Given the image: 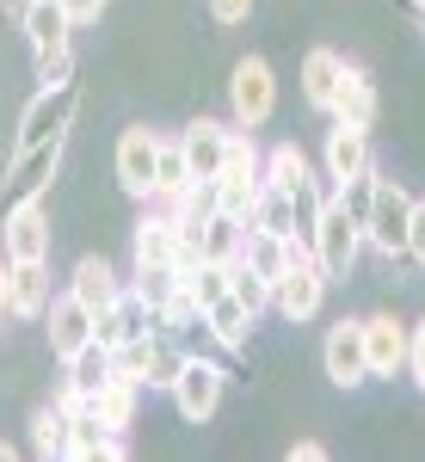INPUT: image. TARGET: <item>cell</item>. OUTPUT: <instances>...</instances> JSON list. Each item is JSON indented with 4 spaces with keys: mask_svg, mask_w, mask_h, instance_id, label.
<instances>
[{
    "mask_svg": "<svg viewBox=\"0 0 425 462\" xmlns=\"http://www.w3.org/2000/svg\"><path fill=\"white\" fill-rule=\"evenodd\" d=\"M309 253L320 259V272H327L333 284L357 272V259H364V228L352 222V210H346L339 198H327L320 216L309 222Z\"/></svg>",
    "mask_w": 425,
    "mask_h": 462,
    "instance_id": "obj_2",
    "label": "cell"
},
{
    "mask_svg": "<svg viewBox=\"0 0 425 462\" xmlns=\"http://www.w3.org/2000/svg\"><path fill=\"white\" fill-rule=\"evenodd\" d=\"M407 259L425 265V198H413V222H407Z\"/></svg>",
    "mask_w": 425,
    "mask_h": 462,
    "instance_id": "obj_38",
    "label": "cell"
},
{
    "mask_svg": "<svg viewBox=\"0 0 425 462\" xmlns=\"http://www.w3.org/2000/svg\"><path fill=\"white\" fill-rule=\"evenodd\" d=\"M407 222H413V191L401 179H376L370 185V216H364V247L383 259H407Z\"/></svg>",
    "mask_w": 425,
    "mask_h": 462,
    "instance_id": "obj_3",
    "label": "cell"
},
{
    "mask_svg": "<svg viewBox=\"0 0 425 462\" xmlns=\"http://www.w3.org/2000/svg\"><path fill=\"white\" fill-rule=\"evenodd\" d=\"M130 290H136L142 302H148V309L161 315V309L173 302L179 290H185V278H179L173 265H130Z\"/></svg>",
    "mask_w": 425,
    "mask_h": 462,
    "instance_id": "obj_30",
    "label": "cell"
},
{
    "mask_svg": "<svg viewBox=\"0 0 425 462\" xmlns=\"http://www.w3.org/2000/svg\"><path fill=\"white\" fill-rule=\"evenodd\" d=\"M290 462H327V444L320 438H296L290 444Z\"/></svg>",
    "mask_w": 425,
    "mask_h": 462,
    "instance_id": "obj_40",
    "label": "cell"
},
{
    "mask_svg": "<svg viewBox=\"0 0 425 462\" xmlns=\"http://www.w3.org/2000/svg\"><path fill=\"white\" fill-rule=\"evenodd\" d=\"M43 339H50V357H56V364L74 357L87 339H93V315L80 309L74 290H56V296H50V309H43Z\"/></svg>",
    "mask_w": 425,
    "mask_h": 462,
    "instance_id": "obj_15",
    "label": "cell"
},
{
    "mask_svg": "<svg viewBox=\"0 0 425 462\" xmlns=\"http://www.w3.org/2000/svg\"><path fill=\"white\" fill-rule=\"evenodd\" d=\"M62 407H69V438H62V457L69 462H99V457H111V462H124L130 457V431H106L99 426V413L80 401V394H56Z\"/></svg>",
    "mask_w": 425,
    "mask_h": 462,
    "instance_id": "obj_8",
    "label": "cell"
},
{
    "mask_svg": "<svg viewBox=\"0 0 425 462\" xmlns=\"http://www.w3.org/2000/svg\"><path fill=\"white\" fill-rule=\"evenodd\" d=\"M302 179H315V167H309V154L296 143H278V148L259 154V185H265V191H283V198H290Z\"/></svg>",
    "mask_w": 425,
    "mask_h": 462,
    "instance_id": "obj_26",
    "label": "cell"
},
{
    "mask_svg": "<svg viewBox=\"0 0 425 462\" xmlns=\"http://www.w3.org/2000/svg\"><path fill=\"white\" fill-rule=\"evenodd\" d=\"M74 111H80V80H62V87H37V99L19 117V136L13 148H37V143H69Z\"/></svg>",
    "mask_w": 425,
    "mask_h": 462,
    "instance_id": "obj_6",
    "label": "cell"
},
{
    "mask_svg": "<svg viewBox=\"0 0 425 462\" xmlns=\"http://www.w3.org/2000/svg\"><path fill=\"white\" fill-rule=\"evenodd\" d=\"M320 370L333 389H364L370 383V357H364V320H333L320 339Z\"/></svg>",
    "mask_w": 425,
    "mask_h": 462,
    "instance_id": "obj_10",
    "label": "cell"
},
{
    "mask_svg": "<svg viewBox=\"0 0 425 462\" xmlns=\"http://www.w3.org/2000/svg\"><path fill=\"white\" fill-rule=\"evenodd\" d=\"M62 148H69V143L13 148V161H6V179H0V210H13V204H32V198H50V179H56V167H62Z\"/></svg>",
    "mask_w": 425,
    "mask_h": 462,
    "instance_id": "obj_9",
    "label": "cell"
},
{
    "mask_svg": "<svg viewBox=\"0 0 425 462\" xmlns=\"http://www.w3.org/2000/svg\"><path fill=\"white\" fill-rule=\"evenodd\" d=\"M339 74H346V56H339V50H327V43L302 56V99H309V106H315L320 117L333 111V93H339Z\"/></svg>",
    "mask_w": 425,
    "mask_h": 462,
    "instance_id": "obj_25",
    "label": "cell"
},
{
    "mask_svg": "<svg viewBox=\"0 0 425 462\" xmlns=\"http://www.w3.org/2000/svg\"><path fill=\"white\" fill-rule=\"evenodd\" d=\"M50 259H6V309L13 320H43L50 309Z\"/></svg>",
    "mask_w": 425,
    "mask_h": 462,
    "instance_id": "obj_16",
    "label": "cell"
},
{
    "mask_svg": "<svg viewBox=\"0 0 425 462\" xmlns=\"http://www.w3.org/2000/svg\"><path fill=\"white\" fill-rule=\"evenodd\" d=\"M272 111H278V74L265 56H241L235 74H228V117H235V130H259V124H272Z\"/></svg>",
    "mask_w": 425,
    "mask_h": 462,
    "instance_id": "obj_5",
    "label": "cell"
},
{
    "mask_svg": "<svg viewBox=\"0 0 425 462\" xmlns=\"http://www.w3.org/2000/svg\"><path fill=\"white\" fill-rule=\"evenodd\" d=\"M69 290L80 296V309H87V315H99L111 296L124 290V278L111 272V259H99V253H80V259H74V272H69Z\"/></svg>",
    "mask_w": 425,
    "mask_h": 462,
    "instance_id": "obj_24",
    "label": "cell"
},
{
    "mask_svg": "<svg viewBox=\"0 0 425 462\" xmlns=\"http://www.w3.org/2000/svg\"><path fill=\"white\" fill-rule=\"evenodd\" d=\"M247 13H253V0H210L216 25H247Z\"/></svg>",
    "mask_w": 425,
    "mask_h": 462,
    "instance_id": "obj_39",
    "label": "cell"
},
{
    "mask_svg": "<svg viewBox=\"0 0 425 462\" xmlns=\"http://www.w3.org/2000/svg\"><path fill=\"white\" fill-rule=\"evenodd\" d=\"M253 320H259V315H253L247 302H235V296H216V302H204V309H198V327L210 333L222 352H247Z\"/></svg>",
    "mask_w": 425,
    "mask_h": 462,
    "instance_id": "obj_20",
    "label": "cell"
},
{
    "mask_svg": "<svg viewBox=\"0 0 425 462\" xmlns=\"http://www.w3.org/2000/svg\"><path fill=\"white\" fill-rule=\"evenodd\" d=\"M6 457H13V444H6V438H0V462H6Z\"/></svg>",
    "mask_w": 425,
    "mask_h": 462,
    "instance_id": "obj_43",
    "label": "cell"
},
{
    "mask_svg": "<svg viewBox=\"0 0 425 462\" xmlns=\"http://www.w3.org/2000/svg\"><path fill=\"white\" fill-rule=\"evenodd\" d=\"M87 407L99 413V426H106V431H130V426H136V407H142V389L130 383V376H117V370H111L106 383L87 394Z\"/></svg>",
    "mask_w": 425,
    "mask_h": 462,
    "instance_id": "obj_23",
    "label": "cell"
},
{
    "mask_svg": "<svg viewBox=\"0 0 425 462\" xmlns=\"http://www.w3.org/2000/svg\"><path fill=\"white\" fill-rule=\"evenodd\" d=\"M62 438H69V407H62V401L37 407V420H32V450L50 462V457H62Z\"/></svg>",
    "mask_w": 425,
    "mask_h": 462,
    "instance_id": "obj_34",
    "label": "cell"
},
{
    "mask_svg": "<svg viewBox=\"0 0 425 462\" xmlns=\"http://www.w3.org/2000/svg\"><path fill=\"white\" fill-rule=\"evenodd\" d=\"M106 376H111V352L99 346V339H87V346H80L74 357H62V389H69V394H80V401H87V394L99 389Z\"/></svg>",
    "mask_w": 425,
    "mask_h": 462,
    "instance_id": "obj_28",
    "label": "cell"
},
{
    "mask_svg": "<svg viewBox=\"0 0 425 462\" xmlns=\"http://www.w3.org/2000/svg\"><path fill=\"white\" fill-rule=\"evenodd\" d=\"M32 74H37V87H62V80H74V43L69 50H43V56H32Z\"/></svg>",
    "mask_w": 425,
    "mask_h": 462,
    "instance_id": "obj_36",
    "label": "cell"
},
{
    "mask_svg": "<svg viewBox=\"0 0 425 462\" xmlns=\"http://www.w3.org/2000/svg\"><path fill=\"white\" fill-rule=\"evenodd\" d=\"M376 111H383V99H376V80L357 69V62H346V74H339V93H333V124H352V130H376Z\"/></svg>",
    "mask_w": 425,
    "mask_h": 462,
    "instance_id": "obj_17",
    "label": "cell"
},
{
    "mask_svg": "<svg viewBox=\"0 0 425 462\" xmlns=\"http://www.w3.org/2000/svg\"><path fill=\"white\" fill-rule=\"evenodd\" d=\"M228 296H235V302H247L253 315H265V309H272V278H259L253 265H241V259H235V278H228Z\"/></svg>",
    "mask_w": 425,
    "mask_h": 462,
    "instance_id": "obj_35",
    "label": "cell"
},
{
    "mask_svg": "<svg viewBox=\"0 0 425 462\" xmlns=\"http://www.w3.org/2000/svg\"><path fill=\"white\" fill-rule=\"evenodd\" d=\"M407 376H413V389L425 394V320H413L407 327V364H401Z\"/></svg>",
    "mask_w": 425,
    "mask_h": 462,
    "instance_id": "obj_37",
    "label": "cell"
},
{
    "mask_svg": "<svg viewBox=\"0 0 425 462\" xmlns=\"http://www.w3.org/2000/svg\"><path fill=\"white\" fill-rule=\"evenodd\" d=\"M154 154H161V130H148V124H130L124 136H117V154H111V173L117 185L148 204V191H154Z\"/></svg>",
    "mask_w": 425,
    "mask_h": 462,
    "instance_id": "obj_13",
    "label": "cell"
},
{
    "mask_svg": "<svg viewBox=\"0 0 425 462\" xmlns=\"http://www.w3.org/2000/svg\"><path fill=\"white\" fill-rule=\"evenodd\" d=\"M0 320H13V309H6V259H0Z\"/></svg>",
    "mask_w": 425,
    "mask_h": 462,
    "instance_id": "obj_42",
    "label": "cell"
},
{
    "mask_svg": "<svg viewBox=\"0 0 425 462\" xmlns=\"http://www.w3.org/2000/svg\"><path fill=\"white\" fill-rule=\"evenodd\" d=\"M222 389H228V370L216 364V357H179V376H173V407L185 426H210L216 407H222Z\"/></svg>",
    "mask_w": 425,
    "mask_h": 462,
    "instance_id": "obj_4",
    "label": "cell"
},
{
    "mask_svg": "<svg viewBox=\"0 0 425 462\" xmlns=\"http://www.w3.org/2000/svg\"><path fill=\"white\" fill-rule=\"evenodd\" d=\"M228 124L222 117H198V124H185L179 130V148H185V161H191V179H216L222 167V154H228Z\"/></svg>",
    "mask_w": 425,
    "mask_h": 462,
    "instance_id": "obj_21",
    "label": "cell"
},
{
    "mask_svg": "<svg viewBox=\"0 0 425 462\" xmlns=\"http://www.w3.org/2000/svg\"><path fill=\"white\" fill-rule=\"evenodd\" d=\"M185 278V296L204 309V302H216V296H228V278H235V265H222V259H198L191 272H179Z\"/></svg>",
    "mask_w": 425,
    "mask_h": 462,
    "instance_id": "obj_33",
    "label": "cell"
},
{
    "mask_svg": "<svg viewBox=\"0 0 425 462\" xmlns=\"http://www.w3.org/2000/svg\"><path fill=\"white\" fill-rule=\"evenodd\" d=\"M241 265H253L259 278H278L283 265H290V241H283V235H265V228H253V222H247V241H241Z\"/></svg>",
    "mask_w": 425,
    "mask_h": 462,
    "instance_id": "obj_29",
    "label": "cell"
},
{
    "mask_svg": "<svg viewBox=\"0 0 425 462\" xmlns=\"http://www.w3.org/2000/svg\"><path fill=\"white\" fill-rule=\"evenodd\" d=\"M413 13H425V0H413Z\"/></svg>",
    "mask_w": 425,
    "mask_h": 462,
    "instance_id": "obj_44",
    "label": "cell"
},
{
    "mask_svg": "<svg viewBox=\"0 0 425 462\" xmlns=\"http://www.w3.org/2000/svg\"><path fill=\"white\" fill-rule=\"evenodd\" d=\"M259 154H265V148L253 143V130L247 136H241V130L228 136V154H222V167H216V210L247 222L253 198H259Z\"/></svg>",
    "mask_w": 425,
    "mask_h": 462,
    "instance_id": "obj_7",
    "label": "cell"
},
{
    "mask_svg": "<svg viewBox=\"0 0 425 462\" xmlns=\"http://www.w3.org/2000/svg\"><path fill=\"white\" fill-rule=\"evenodd\" d=\"M62 6H69V19H74V25H93V19L106 13V0H62Z\"/></svg>",
    "mask_w": 425,
    "mask_h": 462,
    "instance_id": "obj_41",
    "label": "cell"
},
{
    "mask_svg": "<svg viewBox=\"0 0 425 462\" xmlns=\"http://www.w3.org/2000/svg\"><path fill=\"white\" fill-rule=\"evenodd\" d=\"M173 247H179V222L148 204V216L130 228V265H173Z\"/></svg>",
    "mask_w": 425,
    "mask_h": 462,
    "instance_id": "obj_22",
    "label": "cell"
},
{
    "mask_svg": "<svg viewBox=\"0 0 425 462\" xmlns=\"http://www.w3.org/2000/svg\"><path fill=\"white\" fill-rule=\"evenodd\" d=\"M247 222H253V228H265V235H283V241L302 235V228H296V204H290L283 191H265V185H259V198H253Z\"/></svg>",
    "mask_w": 425,
    "mask_h": 462,
    "instance_id": "obj_32",
    "label": "cell"
},
{
    "mask_svg": "<svg viewBox=\"0 0 425 462\" xmlns=\"http://www.w3.org/2000/svg\"><path fill=\"white\" fill-rule=\"evenodd\" d=\"M364 357H370V376H394L407 364V320H394L389 309L364 315Z\"/></svg>",
    "mask_w": 425,
    "mask_h": 462,
    "instance_id": "obj_18",
    "label": "cell"
},
{
    "mask_svg": "<svg viewBox=\"0 0 425 462\" xmlns=\"http://www.w3.org/2000/svg\"><path fill=\"white\" fill-rule=\"evenodd\" d=\"M241 241H247V222L228 210H216L210 222H204V259H222V265H235L241 259Z\"/></svg>",
    "mask_w": 425,
    "mask_h": 462,
    "instance_id": "obj_31",
    "label": "cell"
},
{
    "mask_svg": "<svg viewBox=\"0 0 425 462\" xmlns=\"http://www.w3.org/2000/svg\"><path fill=\"white\" fill-rule=\"evenodd\" d=\"M376 173V148H370V130H352V124H333L327 130V148H320V179L339 191L352 179Z\"/></svg>",
    "mask_w": 425,
    "mask_h": 462,
    "instance_id": "obj_12",
    "label": "cell"
},
{
    "mask_svg": "<svg viewBox=\"0 0 425 462\" xmlns=\"http://www.w3.org/2000/svg\"><path fill=\"white\" fill-rule=\"evenodd\" d=\"M327 272H320V259L309 253V235H290V265H283L278 278H272V309H278L290 327H302V320H315L327 309Z\"/></svg>",
    "mask_w": 425,
    "mask_h": 462,
    "instance_id": "obj_1",
    "label": "cell"
},
{
    "mask_svg": "<svg viewBox=\"0 0 425 462\" xmlns=\"http://www.w3.org/2000/svg\"><path fill=\"white\" fill-rule=\"evenodd\" d=\"M0 259H50V198L0 210Z\"/></svg>",
    "mask_w": 425,
    "mask_h": 462,
    "instance_id": "obj_11",
    "label": "cell"
},
{
    "mask_svg": "<svg viewBox=\"0 0 425 462\" xmlns=\"http://www.w3.org/2000/svg\"><path fill=\"white\" fill-rule=\"evenodd\" d=\"M19 25H25V43H32V56H43V50H69L74 32H80V25L69 19V6H62V0H25Z\"/></svg>",
    "mask_w": 425,
    "mask_h": 462,
    "instance_id": "obj_19",
    "label": "cell"
},
{
    "mask_svg": "<svg viewBox=\"0 0 425 462\" xmlns=\"http://www.w3.org/2000/svg\"><path fill=\"white\" fill-rule=\"evenodd\" d=\"M185 185H191V161H185L179 136H161V154H154V191H148V204H161V210H167Z\"/></svg>",
    "mask_w": 425,
    "mask_h": 462,
    "instance_id": "obj_27",
    "label": "cell"
},
{
    "mask_svg": "<svg viewBox=\"0 0 425 462\" xmlns=\"http://www.w3.org/2000/svg\"><path fill=\"white\" fill-rule=\"evenodd\" d=\"M420 25H425V13H420Z\"/></svg>",
    "mask_w": 425,
    "mask_h": 462,
    "instance_id": "obj_45",
    "label": "cell"
},
{
    "mask_svg": "<svg viewBox=\"0 0 425 462\" xmlns=\"http://www.w3.org/2000/svg\"><path fill=\"white\" fill-rule=\"evenodd\" d=\"M142 333H154V309H148L136 290L124 284L106 309L93 315V339H99L106 352H117V346H130V339H142Z\"/></svg>",
    "mask_w": 425,
    "mask_h": 462,
    "instance_id": "obj_14",
    "label": "cell"
}]
</instances>
